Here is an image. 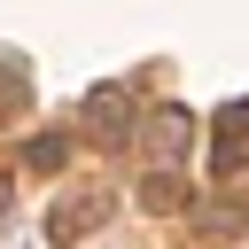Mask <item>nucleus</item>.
<instances>
[{"mask_svg":"<svg viewBox=\"0 0 249 249\" xmlns=\"http://www.w3.org/2000/svg\"><path fill=\"white\" fill-rule=\"evenodd\" d=\"M109 210H117V195H109V187H86V195L54 202V218H47V241H54V249H70V241H86V233H93Z\"/></svg>","mask_w":249,"mask_h":249,"instance_id":"1","label":"nucleus"},{"mask_svg":"<svg viewBox=\"0 0 249 249\" xmlns=\"http://www.w3.org/2000/svg\"><path fill=\"white\" fill-rule=\"evenodd\" d=\"M241 163H249V101H233V109L218 117V156H210V171L233 179Z\"/></svg>","mask_w":249,"mask_h":249,"instance_id":"2","label":"nucleus"},{"mask_svg":"<svg viewBox=\"0 0 249 249\" xmlns=\"http://www.w3.org/2000/svg\"><path fill=\"white\" fill-rule=\"evenodd\" d=\"M86 109H93V124H101V140H124V132H132V101H124L117 86H101V93H93Z\"/></svg>","mask_w":249,"mask_h":249,"instance_id":"3","label":"nucleus"},{"mask_svg":"<svg viewBox=\"0 0 249 249\" xmlns=\"http://www.w3.org/2000/svg\"><path fill=\"white\" fill-rule=\"evenodd\" d=\"M187 132H195V124H187L179 109H163V117H156V132H148V148H156V156H179V148H187Z\"/></svg>","mask_w":249,"mask_h":249,"instance_id":"4","label":"nucleus"},{"mask_svg":"<svg viewBox=\"0 0 249 249\" xmlns=\"http://www.w3.org/2000/svg\"><path fill=\"white\" fill-rule=\"evenodd\" d=\"M62 156H70V140H54V132L31 140V171H62Z\"/></svg>","mask_w":249,"mask_h":249,"instance_id":"5","label":"nucleus"},{"mask_svg":"<svg viewBox=\"0 0 249 249\" xmlns=\"http://www.w3.org/2000/svg\"><path fill=\"white\" fill-rule=\"evenodd\" d=\"M171 202H179V179L156 171V179H148V210H171Z\"/></svg>","mask_w":249,"mask_h":249,"instance_id":"6","label":"nucleus"},{"mask_svg":"<svg viewBox=\"0 0 249 249\" xmlns=\"http://www.w3.org/2000/svg\"><path fill=\"white\" fill-rule=\"evenodd\" d=\"M0 210H8V187H0Z\"/></svg>","mask_w":249,"mask_h":249,"instance_id":"7","label":"nucleus"}]
</instances>
